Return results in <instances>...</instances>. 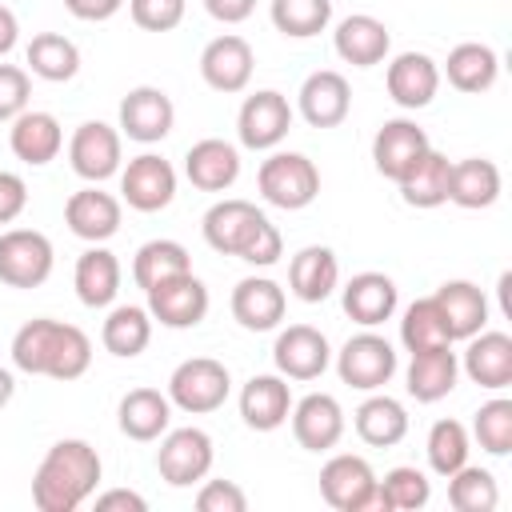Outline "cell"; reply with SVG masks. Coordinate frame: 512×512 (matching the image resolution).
Here are the masks:
<instances>
[{
    "instance_id": "f1b7e54d",
    "label": "cell",
    "mask_w": 512,
    "mask_h": 512,
    "mask_svg": "<svg viewBox=\"0 0 512 512\" xmlns=\"http://www.w3.org/2000/svg\"><path fill=\"white\" fill-rule=\"evenodd\" d=\"M456 376H460V360H456L452 344L420 348L408 360V396L420 404H436L456 388Z\"/></svg>"
},
{
    "instance_id": "1f68e13d",
    "label": "cell",
    "mask_w": 512,
    "mask_h": 512,
    "mask_svg": "<svg viewBox=\"0 0 512 512\" xmlns=\"http://www.w3.org/2000/svg\"><path fill=\"white\" fill-rule=\"evenodd\" d=\"M116 420H120V432L128 440H140V444L160 440L172 424V400L156 388H132V392H124Z\"/></svg>"
},
{
    "instance_id": "44dd1931",
    "label": "cell",
    "mask_w": 512,
    "mask_h": 512,
    "mask_svg": "<svg viewBox=\"0 0 512 512\" xmlns=\"http://www.w3.org/2000/svg\"><path fill=\"white\" fill-rule=\"evenodd\" d=\"M340 304L344 312L360 324V328H376L384 320H392L396 304H400V292H396V280L384 276V272H356L344 292H340Z\"/></svg>"
},
{
    "instance_id": "83f0119b",
    "label": "cell",
    "mask_w": 512,
    "mask_h": 512,
    "mask_svg": "<svg viewBox=\"0 0 512 512\" xmlns=\"http://www.w3.org/2000/svg\"><path fill=\"white\" fill-rule=\"evenodd\" d=\"M432 300H436L452 340H468L488 324V296L472 280H444L432 292Z\"/></svg>"
},
{
    "instance_id": "d6a6232c",
    "label": "cell",
    "mask_w": 512,
    "mask_h": 512,
    "mask_svg": "<svg viewBox=\"0 0 512 512\" xmlns=\"http://www.w3.org/2000/svg\"><path fill=\"white\" fill-rule=\"evenodd\" d=\"M352 424H356V436L372 448H392L408 436V412L396 396L388 392H372L356 412H352Z\"/></svg>"
},
{
    "instance_id": "f546056e",
    "label": "cell",
    "mask_w": 512,
    "mask_h": 512,
    "mask_svg": "<svg viewBox=\"0 0 512 512\" xmlns=\"http://www.w3.org/2000/svg\"><path fill=\"white\" fill-rule=\"evenodd\" d=\"M264 220V212L252 204V200H216L208 212H204V240H208V248L212 252H220V256H236L240 252V244L248 240V232L256 228Z\"/></svg>"
},
{
    "instance_id": "8d00e7d4",
    "label": "cell",
    "mask_w": 512,
    "mask_h": 512,
    "mask_svg": "<svg viewBox=\"0 0 512 512\" xmlns=\"http://www.w3.org/2000/svg\"><path fill=\"white\" fill-rule=\"evenodd\" d=\"M448 176H452V160L444 152L428 148L416 160V168L404 180H396V184H400L404 204H412V208H440V204H448Z\"/></svg>"
},
{
    "instance_id": "6da1fadb",
    "label": "cell",
    "mask_w": 512,
    "mask_h": 512,
    "mask_svg": "<svg viewBox=\"0 0 512 512\" xmlns=\"http://www.w3.org/2000/svg\"><path fill=\"white\" fill-rule=\"evenodd\" d=\"M12 364L28 376H48V380H80L92 364V340L64 320H28L12 336Z\"/></svg>"
},
{
    "instance_id": "680465c9",
    "label": "cell",
    "mask_w": 512,
    "mask_h": 512,
    "mask_svg": "<svg viewBox=\"0 0 512 512\" xmlns=\"http://www.w3.org/2000/svg\"><path fill=\"white\" fill-rule=\"evenodd\" d=\"M508 288H512V272H504V276H500V304H504V312L512 316V300H508Z\"/></svg>"
},
{
    "instance_id": "e0dca14e",
    "label": "cell",
    "mask_w": 512,
    "mask_h": 512,
    "mask_svg": "<svg viewBox=\"0 0 512 512\" xmlns=\"http://www.w3.org/2000/svg\"><path fill=\"white\" fill-rule=\"evenodd\" d=\"M288 416H292V436H296V444L308 448V452H328V448H336L340 436H344V408H340V400L328 396V392H308L304 400L292 404Z\"/></svg>"
},
{
    "instance_id": "74e56055",
    "label": "cell",
    "mask_w": 512,
    "mask_h": 512,
    "mask_svg": "<svg viewBox=\"0 0 512 512\" xmlns=\"http://www.w3.org/2000/svg\"><path fill=\"white\" fill-rule=\"evenodd\" d=\"M100 340H104V348H108L112 356H120V360L140 356V352L148 348V340H152V312L140 308V304H120V308H112L108 320H104V328H100Z\"/></svg>"
},
{
    "instance_id": "cb8c5ba5",
    "label": "cell",
    "mask_w": 512,
    "mask_h": 512,
    "mask_svg": "<svg viewBox=\"0 0 512 512\" xmlns=\"http://www.w3.org/2000/svg\"><path fill=\"white\" fill-rule=\"evenodd\" d=\"M332 44H336V56L352 68H372L388 56L392 48V32L384 28V20L368 16V12H356V16H344L332 32Z\"/></svg>"
},
{
    "instance_id": "5bb4252c",
    "label": "cell",
    "mask_w": 512,
    "mask_h": 512,
    "mask_svg": "<svg viewBox=\"0 0 512 512\" xmlns=\"http://www.w3.org/2000/svg\"><path fill=\"white\" fill-rule=\"evenodd\" d=\"M428 148H432V144H428V132H424L416 120L396 116V120H384L380 132L372 136V164H376L380 176L404 180Z\"/></svg>"
},
{
    "instance_id": "603a6c76",
    "label": "cell",
    "mask_w": 512,
    "mask_h": 512,
    "mask_svg": "<svg viewBox=\"0 0 512 512\" xmlns=\"http://www.w3.org/2000/svg\"><path fill=\"white\" fill-rule=\"evenodd\" d=\"M472 384L488 392H504L512 384V336L508 332H476L468 336V352L460 360Z\"/></svg>"
},
{
    "instance_id": "ac0fdd59",
    "label": "cell",
    "mask_w": 512,
    "mask_h": 512,
    "mask_svg": "<svg viewBox=\"0 0 512 512\" xmlns=\"http://www.w3.org/2000/svg\"><path fill=\"white\" fill-rule=\"evenodd\" d=\"M384 84H388V96L416 112V108H428L436 88H440V64L428 56V52H400L388 72H384Z\"/></svg>"
},
{
    "instance_id": "836d02e7",
    "label": "cell",
    "mask_w": 512,
    "mask_h": 512,
    "mask_svg": "<svg viewBox=\"0 0 512 512\" xmlns=\"http://www.w3.org/2000/svg\"><path fill=\"white\" fill-rule=\"evenodd\" d=\"M72 284H76V296L84 308H108L120 292V260L108 248L92 244L88 252H80Z\"/></svg>"
},
{
    "instance_id": "11a10c76",
    "label": "cell",
    "mask_w": 512,
    "mask_h": 512,
    "mask_svg": "<svg viewBox=\"0 0 512 512\" xmlns=\"http://www.w3.org/2000/svg\"><path fill=\"white\" fill-rule=\"evenodd\" d=\"M204 8L220 24H244L256 12V0H204Z\"/></svg>"
},
{
    "instance_id": "7c38bea8",
    "label": "cell",
    "mask_w": 512,
    "mask_h": 512,
    "mask_svg": "<svg viewBox=\"0 0 512 512\" xmlns=\"http://www.w3.org/2000/svg\"><path fill=\"white\" fill-rule=\"evenodd\" d=\"M68 164L88 184L116 176L120 172V132L104 120H84L68 140Z\"/></svg>"
},
{
    "instance_id": "d6986e66",
    "label": "cell",
    "mask_w": 512,
    "mask_h": 512,
    "mask_svg": "<svg viewBox=\"0 0 512 512\" xmlns=\"http://www.w3.org/2000/svg\"><path fill=\"white\" fill-rule=\"evenodd\" d=\"M296 104H300V116L312 128H336V124H344V116L352 108V88H348V80L340 72L320 68L300 84Z\"/></svg>"
},
{
    "instance_id": "5b68a950",
    "label": "cell",
    "mask_w": 512,
    "mask_h": 512,
    "mask_svg": "<svg viewBox=\"0 0 512 512\" xmlns=\"http://www.w3.org/2000/svg\"><path fill=\"white\" fill-rule=\"evenodd\" d=\"M336 372H340V380L348 388L376 392L396 376V348L380 332L364 328V332L348 336L344 348L336 352Z\"/></svg>"
},
{
    "instance_id": "30bf717a",
    "label": "cell",
    "mask_w": 512,
    "mask_h": 512,
    "mask_svg": "<svg viewBox=\"0 0 512 512\" xmlns=\"http://www.w3.org/2000/svg\"><path fill=\"white\" fill-rule=\"evenodd\" d=\"M120 196L136 212H160L176 196V168L156 152H140L120 172Z\"/></svg>"
},
{
    "instance_id": "b9f144b4",
    "label": "cell",
    "mask_w": 512,
    "mask_h": 512,
    "mask_svg": "<svg viewBox=\"0 0 512 512\" xmlns=\"http://www.w3.org/2000/svg\"><path fill=\"white\" fill-rule=\"evenodd\" d=\"M424 452H428V468H432L436 476L448 480L456 468L468 464L472 436H468V428H464L460 420H436V424L428 428V444H424Z\"/></svg>"
},
{
    "instance_id": "816d5d0a",
    "label": "cell",
    "mask_w": 512,
    "mask_h": 512,
    "mask_svg": "<svg viewBox=\"0 0 512 512\" xmlns=\"http://www.w3.org/2000/svg\"><path fill=\"white\" fill-rule=\"evenodd\" d=\"M28 204V184L16 172H0V224H12Z\"/></svg>"
},
{
    "instance_id": "bcb514c9",
    "label": "cell",
    "mask_w": 512,
    "mask_h": 512,
    "mask_svg": "<svg viewBox=\"0 0 512 512\" xmlns=\"http://www.w3.org/2000/svg\"><path fill=\"white\" fill-rule=\"evenodd\" d=\"M472 436L480 440V448L488 456H508L512 452V400L496 396V400L480 404L476 420H472Z\"/></svg>"
},
{
    "instance_id": "f35d334b",
    "label": "cell",
    "mask_w": 512,
    "mask_h": 512,
    "mask_svg": "<svg viewBox=\"0 0 512 512\" xmlns=\"http://www.w3.org/2000/svg\"><path fill=\"white\" fill-rule=\"evenodd\" d=\"M180 272H192V256H188V248L180 240H148L132 256V280L144 292L156 288L168 276H180Z\"/></svg>"
},
{
    "instance_id": "4fadbf2b",
    "label": "cell",
    "mask_w": 512,
    "mask_h": 512,
    "mask_svg": "<svg viewBox=\"0 0 512 512\" xmlns=\"http://www.w3.org/2000/svg\"><path fill=\"white\" fill-rule=\"evenodd\" d=\"M272 360H276V372L284 380H316L332 364V348H328V336L320 328L288 324L272 344Z\"/></svg>"
},
{
    "instance_id": "52a82bcc",
    "label": "cell",
    "mask_w": 512,
    "mask_h": 512,
    "mask_svg": "<svg viewBox=\"0 0 512 512\" xmlns=\"http://www.w3.org/2000/svg\"><path fill=\"white\" fill-rule=\"evenodd\" d=\"M212 436L204 428H172L164 432L160 440V452H156V468H160V480L172 484V488H192L196 480H204L212 472Z\"/></svg>"
},
{
    "instance_id": "ee69618b",
    "label": "cell",
    "mask_w": 512,
    "mask_h": 512,
    "mask_svg": "<svg viewBox=\"0 0 512 512\" xmlns=\"http://www.w3.org/2000/svg\"><path fill=\"white\" fill-rule=\"evenodd\" d=\"M268 12H272L276 32H284L292 40L320 36L332 24V0H272Z\"/></svg>"
},
{
    "instance_id": "4316f807",
    "label": "cell",
    "mask_w": 512,
    "mask_h": 512,
    "mask_svg": "<svg viewBox=\"0 0 512 512\" xmlns=\"http://www.w3.org/2000/svg\"><path fill=\"white\" fill-rule=\"evenodd\" d=\"M292 412V388L288 380L276 372H264V376H252L244 388H240V416L248 428L256 432H276Z\"/></svg>"
},
{
    "instance_id": "f907efd6",
    "label": "cell",
    "mask_w": 512,
    "mask_h": 512,
    "mask_svg": "<svg viewBox=\"0 0 512 512\" xmlns=\"http://www.w3.org/2000/svg\"><path fill=\"white\" fill-rule=\"evenodd\" d=\"M196 508L200 512H244L248 508V496L240 484L232 480H208L200 492H196Z\"/></svg>"
},
{
    "instance_id": "c3c4849f",
    "label": "cell",
    "mask_w": 512,
    "mask_h": 512,
    "mask_svg": "<svg viewBox=\"0 0 512 512\" xmlns=\"http://www.w3.org/2000/svg\"><path fill=\"white\" fill-rule=\"evenodd\" d=\"M280 252H284V236H280V228H276V224L264 216V220H260V224L248 232V240L240 244V252H236V256H240L244 264L268 268V264H276V260H280Z\"/></svg>"
},
{
    "instance_id": "9c48e42d",
    "label": "cell",
    "mask_w": 512,
    "mask_h": 512,
    "mask_svg": "<svg viewBox=\"0 0 512 512\" xmlns=\"http://www.w3.org/2000/svg\"><path fill=\"white\" fill-rule=\"evenodd\" d=\"M292 128V104L284 92L276 88H260L252 92L244 104H240V116H236V136L244 148L252 152H268L276 148Z\"/></svg>"
},
{
    "instance_id": "681fc988",
    "label": "cell",
    "mask_w": 512,
    "mask_h": 512,
    "mask_svg": "<svg viewBox=\"0 0 512 512\" xmlns=\"http://www.w3.org/2000/svg\"><path fill=\"white\" fill-rule=\"evenodd\" d=\"M28 72L16 64H0V120H16L28 108Z\"/></svg>"
},
{
    "instance_id": "8992f818",
    "label": "cell",
    "mask_w": 512,
    "mask_h": 512,
    "mask_svg": "<svg viewBox=\"0 0 512 512\" xmlns=\"http://www.w3.org/2000/svg\"><path fill=\"white\" fill-rule=\"evenodd\" d=\"M56 252L52 240L36 228H8L0 232V280L8 288H40L52 276Z\"/></svg>"
},
{
    "instance_id": "277c9868",
    "label": "cell",
    "mask_w": 512,
    "mask_h": 512,
    "mask_svg": "<svg viewBox=\"0 0 512 512\" xmlns=\"http://www.w3.org/2000/svg\"><path fill=\"white\" fill-rule=\"evenodd\" d=\"M232 392V376L220 360L212 356H192V360H180L168 376V400L188 412V416H204V412H216Z\"/></svg>"
},
{
    "instance_id": "9a60e30c",
    "label": "cell",
    "mask_w": 512,
    "mask_h": 512,
    "mask_svg": "<svg viewBox=\"0 0 512 512\" xmlns=\"http://www.w3.org/2000/svg\"><path fill=\"white\" fill-rule=\"evenodd\" d=\"M252 68H256V56H252V44L236 32H224L216 40L204 44L200 52V76L208 88L232 96V92H244L248 80H252Z\"/></svg>"
},
{
    "instance_id": "ab89813d",
    "label": "cell",
    "mask_w": 512,
    "mask_h": 512,
    "mask_svg": "<svg viewBox=\"0 0 512 512\" xmlns=\"http://www.w3.org/2000/svg\"><path fill=\"white\" fill-rule=\"evenodd\" d=\"M28 68L48 84H64L80 72V48L60 32H40L28 44Z\"/></svg>"
},
{
    "instance_id": "d590c367",
    "label": "cell",
    "mask_w": 512,
    "mask_h": 512,
    "mask_svg": "<svg viewBox=\"0 0 512 512\" xmlns=\"http://www.w3.org/2000/svg\"><path fill=\"white\" fill-rule=\"evenodd\" d=\"M444 76L456 92H488L500 76V56L488 48V44H476V40H464L448 52L444 60Z\"/></svg>"
},
{
    "instance_id": "484cf974",
    "label": "cell",
    "mask_w": 512,
    "mask_h": 512,
    "mask_svg": "<svg viewBox=\"0 0 512 512\" xmlns=\"http://www.w3.org/2000/svg\"><path fill=\"white\" fill-rule=\"evenodd\" d=\"M184 176H188L192 188H200V192H224V188H232L236 176H240V152H236L228 140H220V136H204V140H196V144L188 148V156H184Z\"/></svg>"
},
{
    "instance_id": "7bdbcfd3",
    "label": "cell",
    "mask_w": 512,
    "mask_h": 512,
    "mask_svg": "<svg viewBox=\"0 0 512 512\" xmlns=\"http://www.w3.org/2000/svg\"><path fill=\"white\" fill-rule=\"evenodd\" d=\"M448 504L456 512H492L500 504L496 476L480 464H464L448 476Z\"/></svg>"
},
{
    "instance_id": "d4e9b609",
    "label": "cell",
    "mask_w": 512,
    "mask_h": 512,
    "mask_svg": "<svg viewBox=\"0 0 512 512\" xmlns=\"http://www.w3.org/2000/svg\"><path fill=\"white\" fill-rule=\"evenodd\" d=\"M8 144H12V156L16 160H24V164H32V168H44L48 160H56L60 156V148H64V128H60V120L52 116V112H20L16 120H12V128H8Z\"/></svg>"
},
{
    "instance_id": "4dcf8cb0",
    "label": "cell",
    "mask_w": 512,
    "mask_h": 512,
    "mask_svg": "<svg viewBox=\"0 0 512 512\" xmlns=\"http://www.w3.org/2000/svg\"><path fill=\"white\" fill-rule=\"evenodd\" d=\"M340 284V264H336V252L324 248V244H308L292 256L288 264V288L296 300L304 304H320L336 292Z\"/></svg>"
},
{
    "instance_id": "db71d44e",
    "label": "cell",
    "mask_w": 512,
    "mask_h": 512,
    "mask_svg": "<svg viewBox=\"0 0 512 512\" xmlns=\"http://www.w3.org/2000/svg\"><path fill=\"white\" fill-rule=\"evenodd\" d=\"M96 508L100 512H144L148 508V500L140 496V492H132V488H108V492H100L96 496Z\"/></svg>"
},
{
    "instance_id": "e575fe53",
    "label": "cell",
    "mask_w": 512,
    "mask_h": 512,
    "mask_svg": "<svg viewBox=\"0 0 512 512\" xmlns=\"http://www.w3.org/2000/svg\"><path fill=\"white\" fill-rule=\"evenodd\" d=\"M448 200L468 208V212L492 208L500 200V168L492 160H480V156L456 160L452 176H448Z\"/></svg>"
},
{
    "instance_id": "8fae6325",
    "label": "cell",
    "mask_w": 512,
    "mask_h": 512,
    "mask_svg": "<svg viewBox=\"0 0 512 512\" xmlns=\"http://www.w3.org/2000/svg\"><path fill=\"white\" fill-rule=\"evenodd\" d=\"M148 312L152 320H160L164 328H196L208 316V288L200 276L180 272L160 280L156 288H148Z\"/></svg>"
},
{
    "instance_id": "7dc6e473",
    "label": "cell",
    "mask_w": 512,
    "mask_h": 512,
    "mask_svg": "<svg viewBox=\"0 0 512 512\" xmlns=\"http://www.w3.org/2000/svg\"><path fill=\"white\" fill-rule=\"evenodd\" d=\"M184 8L188 0H128V12L144 32H172L184 20Z\"/></svg>"
},
{
    "instance_id": "3957f363",
    "label": "cell",
    "mask_w": 512,
    "mask_h": 512,
    "mask_svg": "<svg viewBox=\"0 0 512 512\" xmlns=\"http://www.w3.org/2000/svg\"><path fill=\"white\" fill-rule=\"evenodd\" d=\"M256 188L272 208L300 212L320 196V172L304 152H272L256 172Z\"/></svg>"
},
{
    "instance_id": "7402d4cb",
    "label": "cell",
    "mask_w": 512,
    "mask_h": 512,
    "mask_svg": "<svg viewBox=\"0 0 512 512\" xmlns=\"http://www.w3.org/2000/svg\"><path fill=\"white\" fill-rule=\"evenodd\" d=\"M284 308H288V296L268 276H244L232 288V316L248 332H272L284 320Z\"/></svg>"
},
{
    "instance_id": "f6af8a7d",
    "label": "cell",
    "mask_w": 512,
    "mask_h": 512,
    "mask_svg": "<svg viewBox=\"0 0 512 512\" xmlns=\"http://www.w3.org/2000/svg\"><path fill=\"white\" fill-rule=\"evenodd\" d=\"M400 344L408 352H420V348H436V344H452L448 328H444V316L436 308L432 296L424 300H412L404 308V320H400Z\"/></svg>"
},
{
    "instance_id": "9f6ffc18",
    "label": "cell",
    "mask_w": 512,
    "mask_h": 512,
    "mask_svg": "<svg viewBox=\"0 0 512 512\" xmlns=\"http://www.w3.org/2000/svg\"><path fill=\"white\" fill-rule=\"evenodd\" d=\"M20 40V24H16V12L0 4V56H8Z\"/></svg>"
},
{
    "instance_id": "6f0895ef",
    "label": "cell",
    "mask_w": 512,
    "mask_h": 512,
    "mask_svg": "<svg viewBox=\"0 0 512 512\" xmlns=\"http://www.w3.org/2000/svg\"><path fill=\"white\" fill-rule=\"evenodd\" d=\"M12 392H16V376L8 368H0V408L12 400Z\"/></svg>"
},
{
    "instance_id": "60d3db41",
    "label": "cell",
    "mask_w": 512,
    "mask_h": 512,
    "mask_svg": "<svg viewBox=\"0 0 512 512\" xmlns=\"http://www.w3.org/2000/svg\"><path fill=\"white\" fill-rule=\"evenodd\" d=\"M428 500H432V480L412 464L384 472V480L376 476V508L380 512H416Z\"/></svg>"
},
{
    "instance_id": "ffe728a7",
    "label": "cell",
    "mask_w": 512,
    "mask_h": 512,
    "mask_svg": "<svg viewBox=\"0 0 512 512\" xmlns=\"http://www.w3.org/2000/svg\"><path fill=\"white\" fill-rule=\"evenodd\" d=\"M64 224L72 228V236H80L88 244H104L120 232V200L112 192H100L96 184L80 188L64 204Z\"/></svg>"
},
{
    "instance_id": "2e32d148",
    "label": "cell",
    "mask_w": 512,
    "mask_h": 512,
    "mask_svg": "<svg viewBox=\"0 0 512 512\" xmlns=\"http://www.w3.org/2000/svg\"><path fill=\"white\" fill-rule=\"evenodd\" d=\"M176 124L172 96L164 88L140 84L120 100V132L136 144H160Z\"/></svg>"
},
{
    "instance_id": "7a4b0ae2",
    "label": "cell",
    "mask_w": 512,
    "mask_h": 512,
    "mask_svg": "<svg viewBox=\"0 0 512 512\" xmlns=\"http://www.w3.org/2000/svg\"><path fill=\"white\" fill-rule=\"evenodd\" d=\"M100 472H104L100 452L88 440L80 436L56 440L32 476V504L40 512H76L88 496H96Z\"/></svg>"
},
{
    "instance_id": "ba28073f",
    "label": "cell",
    "mask_w": 512,
    "mask_h": 512,
    "mask_svg": "<svg viewBox=\"0 0 512 512\" xmlns=\"http://www.w3.org/2000/svg\"><path fill=\"white\" fill-rule=\"evenodd\" d=\"M320 496L336 512H368L376 508V472L364 456L340 452L320 468Z\"/></svg>"
},
{
    "instance_id": "f5cc1de1",
    "label": "cell",
    "mask_w": 512,
    "mask_h": 512,
    "mask_svg": "<svg viewBox=\"0 0 512 512\" xmlns=\"http://www.w3.org/2000/svg\"><path fill=\"white\" fill-rule=\"evenodd\" d=\"M124 0H64V8L76 16V20H88V24H100V20H112L120 12Z\"/></svg>"
}]
</instances>
